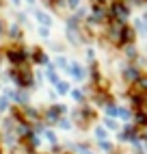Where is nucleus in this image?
Listing matches in <instances>:
<instances>
[{
    "label": "nucleus",
    "instance_id": "nucleus-1",
    "mask_svg": "<svg viewBox=\"0 0 147 154\" xmlns=\"http://www.w3.org/2000/svg\"><path fill=\"white\" fill-rule=\"evenodd\" d=\"M9 57H11V61H15V63H20V61H24V59H26L24 52H11Z\"/></svg>",
    "mask_w": 147,
    "mask_h": 154
}]
</instances>
